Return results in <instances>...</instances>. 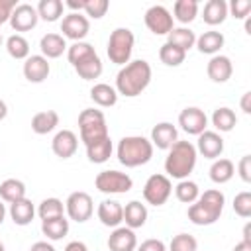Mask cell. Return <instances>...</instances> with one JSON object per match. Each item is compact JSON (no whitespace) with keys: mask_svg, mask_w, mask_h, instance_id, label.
Segmentation results:
<instances>
[{"mask_svg":"<svg viewBox=\"0 0 251 251\" xmlns=\"http://www.w3.org/2000/svg\"><path fill=\"white\" fill-rule=\"evenodd\" d=\"M151 75H153L151 65L145 59L129 61L116 75V92L126 98H135L149 86Z\"/></svg>","mask_w":251,"mask_h":251,"instance_id":"6da1fadb","label":"cell"},{"mask_svg":"<svg viewBox=\"0 0 251 251\" xmlns=\"http://www.w3.org/2000/svg\"><path fill=\"white\" fill-rule=\"evenodd\" d=\"M224 204H226L224 192H220L218 188L204 190V194H200L196 202L188 206V220L194 226H212L220 220L224 212Z\"/></svg>","mask_w":251,"mask_h":251,"instance_id":"7a4b0ae2","label":"cell"},{"mask_svg":"<svg viewBox=\"0 0 251 251\" xmlns=\"http://www.w3.org/2000/svg\"><path fill=\"white\" fill-rule=\"evenodd\" d=\"M196 147L190 141H175L165 159V173L173 178L184 180L196 167Z\"/></svg>","mask_w":251,"mask_h":251,"instance_id":"3957f363","label":"cell"},{"mask_svg":"<svg viewBox=\"0 0 251 251\" xmlns=\"http://www.w3.org/2000/svg\"><path fill=\"white\" fill-rule=\"evenodd\" d=\"M116 153H118V161L124 167L135 169V167H141L151 161L153 143L143 135H127V137L120 139Z\"/></svg>","mask_w":251,"mask_h":251,"instance_id":"277c9868","label":"cell"},{"mask_svg":"<svg viewBox=\"0 0 251 251\" xmlns=\"http://www.w3.org/2000/svg\"><path fill=\"white\" fill-rule=\"evenodd\" d=\"M78 131H80V141H84V145H90L94 141H100L104 137H108V126H106V116L102 114V110H94V108H86L78 114Z\"/></svg>","mask_w":251,"mask_h":251,"instance_id":"5b68a950","label":"cell"},{"mask_svg":"<svg viewBox=\"0 0 251 251\" xmlns=\"http://www.w3.org/2000/svg\"><path fill=\"white\" fill-rule=\"evenodd\" d=\"M133 43H135V35L129 27H116L108 39V47H106L108 59L120 67L127 65L133 53Z\"/></svg>","mask_w":251,"mask_h":251,"instance_id":"8992f818","label":"cell"},{"mask_svg":"<svg viewBox=\"0 0 251 251\" xmlns=\"http://www.w3.org/2000/svg\"><path fill=\"white\" fill-rule=\"evenodd\" d=\"M94 186L104 194H126L131 190L133 180L127 173L120 171H102L94 178Z\"/></svg>","mask_w":251,"mask_h":251,"instance_id":"52a82bcc","label":"cell"},{"mask_svg":"<svg viewBox=\"0 0 251 251\" xmlns=\"http://www.w3.org/2000/svg\"><path fill=\"white\" fill-rule=\"evenodd\" d=\"M173 192V182L167 175H151L143 184V198L151 206H163Z\"/></svg>","mask_w":251,"mask_h":251,"instance_id":"ba28073f","label":"cell"},{"mask_svg":"<svg viewBox=\"0 0 251 251\" xmlns=\"http://www.w3.org/2000/svg\"><path fill=\"white\" fill-rule=\"evenodd\" d=\"M65 212L71 220H75L78 224L88 222L92 218V212H94V204H92L90 194L82 192V190L71 192L69 198L65 200Z\"/></svg>","mask_w":251,"mask_h":251,"instance_id":"9c48e42d","label":"cell"},{"mask_svg":"<svg viewBox=\"0 0 251 251\" xmlns=\"http://www.w3.org/2000/svg\"><path fill=\"white\" fill-rule=\"evenodd\" d=\"M145 25L155 35H169L173 31V16L165 6H151L145 12Z\"/></svg>","mask_w":251,"mask_h":251,"instance_id":"30bf717a","label":"cell"},{"mask_svg":"<svg viewBox=\"0 0 251 251\" xmlns=\"http://www.w3.org/2000/svg\"><path fill=\"white\" fill-rule=\"evenodd\" d=\"M61 31H63V37H69L73 41H82L90 31V22L80 12H71L63 18Z\"/></svg>","mask_w":251,"mask_h":251,"instance_id":"8fae6325","label":"cell"},{"mask_svg":"<svg viewBox=\"0 0 251 251\" xmlns=\"http://www.w3.org/2000/svg\"><path fill=\"white\" fill-rule=\"evenodd\" d=\"M178 126L188 135H200L208 127V116L196 106H188L178 114Z\"/></svg>","mask_w":251,"mask_h":251,"instance_id":"7c38bea8","label":"cell"},{"mask_svg":"<svg viewBox=\"0 0 251 251\" xmlns=\"http://www.w3.org/2000/svg\"><path fill=\"white\" fill-rule=\"evenodd\" d=\"M37 10L31 4H18L10 16V25L14 31H29L37 25Z\"/></svg>","mask_w":251,"mask_h":251,"instance_id":"4fadbf2b","label":"cell"},{"mask_svg":"<svg viewBox=\"0 0 251 251\" xmlns=\"http://www.w3.org/2000/svg\"><path fill=\"white\" fill-rule=\"evenodd\" d=\"M196 153L204 155L206 159H220V155L224 153V139L218 131H202L198 135V141H196Z\"/></svg>","mask_w":251,"mask_h":251,"instance_id":"5bb4252c","label":"cell"},{"mask_svg":"<svg viewBox=\"0 0 251 251\" xmlns=\"http://www.w3.org/2000/svg\"><path fill=\"white\" fill-rule=\"evenodd\" d=\"M78 147V137L75 135V131L71 129H61L55 133L53 141H51V149L59 159H69L76 153Z\"/></svg>","mask_w":251,"mask_h":251,"instance_id":"9a60e30c","label":"cell"},{"mask_svg":"<svg viewBox=\"0 0 251 251\" xmlns=\"http://www.w3.org/2000/svg\"><path fill=\"white\" fill-rule=\"evenodd\" d=\"M96 216H98L102 226H106V227H120V224L124 222V206L118 200H102L98 204Z\"/></svg>","mask_w":251,"mask_h":251,"instance_id":"2e32d148","label":"cell"},{"mask_svg":"<svg viewBox=\"0 0 251 251\" xmlns=\"http://www.w3.org/2000/svg\"><path fill=\"white\" fill-rule=\"evenodd\" d=\"M51 73V67H49V61L43 57V55H29L24 63V76L29 80V82H43Z\"/></svg>","mask_w":251,"mask_h":251,"instance_id":"e0dca14e","label":"cell"},{"mask_svg":"<svg viewBox=\"0 0 251 251\" xmlns=\"http://www.w3.org/2000/svg\"><path fill=\"white\" fill-rule=\"evenodd\" d=\"M206 73L212 82H227L233 75L231 59L226 55H214L206 65Z\"/></svg>","mask_w":251,"mask_h":251,"instance_id":"ac0fdd59","label":"cell"},{"mask_svg":"<svg viewBox=\"0 0 251 251\" xmlns=\"http://www.w3.org/2000/svg\"><path fill=\"white\" fill-rule=\"evenodd\" d=\"M149 141L157 149H171V145L175 141H178V131H176V127L171 122H161V124L153 126Z\"/></svg>","mask_w":251,"mask_h":251,"instance_id":"d6986e66","label":"cell"},{"mask_svg":"<svg viewBox=\"0 0 251 251\" xmlns=\"http://www.w3.org/2000/svg\"><path fill=\"white\" fill-rule=\"evenodd\" d=\"M137 237L135 231L129 227H114V231L108 237V249L110 251H135Z\"/></svg>","mask_w":251,"mask_h":251,"instance_id":"ffe728a7","label":"cell"},{"mask_svg":"<svg viewBox=\"0 0 251 251\" xmlns=\"http://www.w3.org/2000/svg\"><path fill=\"white\" fill-rule=\"evenodd\" d=\"M39 49H41V55L47 61L49 59H57L67 51V41L59 33H45L41 37V41H39Z\"/></svg>","mask_w":251,"mask_h":251,"instance_id":"44dd1931","label":"cell"},{"mask_svg":"<svg viewBox=\"0 0 251 251\" xmlns=\"http://www.w3.org/2000/svg\"><path fill=\"white\" fill-rule=\"evenodd\" d=\"M124 222H126V227H129V229L143 227L145 222H147V208H145V204H141L139 200L127 202L124 206Z\"/></svg>","mask_w":251,"mask_h":251,"instance_id":"7402d4cb","label":"cell"},{"mask_svg":"<svg viewBox=\"0 0 251 251\" xmlns=\"http://www.w3.org/2000/svg\"><path fill=\"white\" fill-rule=\"evenodd\" d=\"M57 126H59V114L55 110H43V112H37L31 118V129L37 135H47Z\"/></svg>","mask_w":251,"mask_h":251,"instance_id":"603a6c76","label":"cell"},{"mask_svg":"<svg viewBox=\"0 0 251 251\" xmlns=\"http://www.w3.org/2000/svg\"><path fill=\"white\" fill-rule=\"evenodd\" d=\"M224 33L222 31H214V29H210V31H204L200 37H196V47H198V51L200 53H204V55H216L222 47H224Z\"/></svg>","mask_w":251,"mask_h":251,"instance_id":"cb8c5ba5","label":"cell"},{"mask_svg":"<svg viewBox=\"0 0 251 251\" xmlns=\"http://www.w3.org/2000/svg\"><path fill=\"white\" fill-rule=\"evenodd\" d=\"M33 216H35V208H33L31 200L22 198V200L10 204V218L16 226H29Z\"/></svg>","mask_w":251,"mask_h":251,"instance_id":"d4e9b609","label":"cell"},{"mask_svg":"<svg viewBox=\"0 0 251 251\" xmlns=\"http://www.w3.org/2000/svg\"><path fill=\"white\" fill-rule=\"evenodd\" d=\"M202 18L208 25H220L227 18V4L224 0H208L202 10Z\"/></svg>","mask_w":251,"mask_h":251,"instance_id":"484cf974","label":"cell"},{"mask_svg":"<svg viewBox=\"0 0 251 251\" xmlns=\"http://www.w3.org/2000/svg\"><path fill=\"white\" fill-rule=\"evenodd\" d=\"M90 98L100 108H112L118 102V92H116L114 86H110L106 82H98V84H94L90 88Z\"/></svg>","mask_w":251,"mask_h":251,"instance_id":"4316f807","label":"cell"},{"mask_svg":"<svg viewBox=\"0 0 251 251\" xmlns=\"http://www.w3.org/2000/svg\"><path fill=\"white\" fill-rule=\"evenodd\" d=\"M112 151H114V145H112L110 135L100 139V141H94V143L86 145V157H88L90 163H96V165L106 163L112 157Z\"/></svg>","mask_w":251,"mask_h":251,"instance_id":"83f0119b","label":"cell"},{"mask_svg":"<svg viewBox=\"0 0 251 251\" xmlns=\"http://www.w3.org/2000/svg\"><path fill=\"white\" fill-rule=\"evenodd\" d=\"M235 175V165L229 159H216L210 167V180L216 184H226L233 178Z\"/></svg>","mask_w":251,"mask_h":251,"instance_id":"f1b7e54d","label":"cell"},{"mask_svg":"<svg viewBox=\"0 0 251 251\" xmlns=\"http://www.w3.org/2000/svg\"><path fill=\"white\" fill-rule=\"evenodd\" d=\"M41 231H43V235H47V239L59 241V239H63L69 233V220L65 216L43 220L41 222Z\"/></svg>","mask_w":251,"mask_h":251,"instance_id":"f546056e","label":"cell"},{"mask_svg":"<svg viewBox=\"0 0 251 251\" xmlns=\"http://www.w3.org/2000/svg\"><path fill=\"white\" fill-rule=\"evenodd\" d=\"M0 198H2V202H8V204H14V202L25 198V184L18 178H6L0 184Z\"/></svg>","mask_w":251,"mask_h":251,"instance_id":"4dcf8cb0","label":"cell"},{"mask_svg":"<svg viewBox=\"0 0 251 251\" xmlns=\"http://www.w3.org/2000/svg\"><path fill=\"white\" fill-rule=\"evenodd\" d=\"M237 124V116L231 108L227 106H222V108H216L214 114H212V126L218 129V131H231Z\"/></svg>","mask_w":251,"mask_h":251,"instance_id":"1f68e13d","label":"cell"},{"mask_svg":"<svg viewBox=\"0 0 251 251\" xmlns=\"http://www.w3.org/2000/svg\"><path fill=\"white\" fill-rule=\"evenodd\" d=\"M167 37H169L167 43L176 45V47L182 49L184 53H186L188 49H192L194 43H196V35H194V31H192L190 27H173V31H171Z\"/></svg>","mask_w":251,"mask_h":251,"instance_id":"d6a6232c","label":"cell"},{"mask_svg":"<svg viewBox=\"0 0 251 251\" xmlns=\"http://www.w3.org/2000/svg\"><path fill=\"white\" fill-rule=\"evenodd\" d=\"M92 55H96V49L86 41H75L73 45L67 47V59L73 65V69L76 65H80L82 61H86L88 57H92Z\"/></svg>","mask_w":251,"mask_h":251,"instance_id":"836d02e7","label":"cell"},{"mask_svg":"<svg viewBox=\"0 0 251 251\" xmlns=\"http://www.w3.org/2000/svg\"><path fill=\"white\" fill-rule=\"evenodd\" d=\"M173 18L180 24H190L198 16V2L196 0H176L173 6Z\"/></svg>","mask_w":251,"mask_h":251,"instance_id":"e575fe53","label":"cell"},{"mask_svg":"<svg viewBox=\"0 0 251 251\" xmlns=\"http://www.w3.org/2000/svg\"><path fill=\"white\" fill-rule=\"evenodd\" d=\"M6 51H8V55L12 59H18V61L27 59L29 57V41L24 35L14 33V35H10L6 39Z\"/></svg>","mask_w":251,"mask_h":251,"instance_id":"d590c367","label":"cell"},{"mask_svg":"<svg viewBox=\"0 0 251 251\" xmlns=\"http://www.w3.org/2000/svg\"><path fill=\"white\" fill-rule=\"evenodd\" d=\"M35 10H37V16L41 20H45V22H57L63 16L65 4L61 0H41Z\"/></svg>","mask_w":251,"mask_h":251,"instance_id":"8d00e7d4","label":"cell"},{"mask_svg":"<svg viewBox=\"0 0 251 251\" xmlns=\"http://www.w3.org/2000/svg\"><path fill=\"white\" fill-rule=\"evenodd\" d=\"M75 71H76V75H78L80 78H84V80H94V78H98V76L102 75V61H100L98 53L92 55V57H88V59L82 61L80 65H76Z\"/></svg>","mask_w":251,"mask_h":251,"instance_id":"74e56055","label":"cell"},{"mask_svg":"<svg viewBox=\"0 0 251 251\" xmlns=\"http://www.w3.org/2000/svg\"><path fill=\"white\" fill-rule=\"evenodd\" d=\"M159 59L163 65L167 67H178L184 63L186 59V53L182 49H178L176 45H171V43H163L161 49H159Z\"/></svg>","mask_w":251,"mask_h":251,"instance_id":"f35d334b","label":"cell"},{"mask_svg":"<svg viewBox=\"0 0 251 251\" xmlns=\"http://www.w3.org/2000/svg\"><path fill=\"white\" fill-rule=\"evenodd\" d=\"M63 212H65V204H63V200H59L55 196L45 198L37 208V216L41 218V222L51 220V218H59V216H63Z\"/></svg>","mask_w":251,"mask_h":251,"instance_id":"ab89813d","label":"cell"},{"mask_svg":"<svg viewBox=\"0 0 251 251\" xmlns=\"http://www.w3.org/2000/svg\"><path fill=\"white\" fill-rule=\"evenodd\" d=\"M175 194H176V198H178L182 204H192V202H196V198L200 196V188H198V184H196L194 180L184 178V180H180V182L175 186Z\"/></svg>","mask_w":251,"mask_h":251,"instance_id":"60d3db41","label":"cell"},{"mask_svg":"<svg viewBox=\"0 0 251 251\" xmlns=\"http://www.w3.org/2000/svg\"><path fill=\"white\" fill-rule=\"evenodd\" d=\"M167 251H198V241L190 233H178L171 239Z\"/></svg>","mask_w":251,"mask_h":251,"instance_id":"b9f144b4","label":"cell"},{"mask_svg":"<svg viewBox=\"0 0 251 251\" xmlns=\"http://www.w3.org/2000/svg\"><path fill=\"white\" fill-rule=\"evenodd\" d=\"M233 212L239 218H251V192L243 190L233 198Z\"/></svg>","mask_w":251,"mask_h":251,"instance_id":"7bdbcfd3","label":"cell"},{"mask_svg":"<svg viewBox=\"0 0 251 251\" xmlns=\"http://www.w3.org/2000/svg\"><path fill=\"white\" fill-rule=\"evenodd\" d=\"M108 8H110L108 0H86V4H84V12L92 20H100L102 16H106Z\"/></svg>","mask_w":251,"mask_h":251,"instance_id":"ee69618b","label":"cell"},{"mask_svg":"<svg viewBox=\"0 0 251 251\" xmlns=\"http://www.w3.org/2000/svg\"><path fill=\"white\" fill-rule=\"evenodd\" d=\"M229 12L235 20H245L251 14V0H231V4L227 6V14Z\"/></svg>","mask_w":251,"mask_h":251,"instance_id":"f6af8a7d","label":"cell"},{"mask_svg":"<svg viewBox=\"0 0 251 251\" xmlns=\"http://www.w3.org/2000/svg\"><path fill=\"white\" fill-rule=\"evenodd\" d=\"M237 173L243 182H251V155H243L237 163Z\"/></svg>","mask_w":251,"mask_h":251,"instance_id":"bcb514c9","label":"cell"},{"mask_svg":"<svg viewBox=\"0 0 251 251\" xmlns=\"http://www.w3.org/2000/svg\"><path fill=\"white\" fill-rule=\"evenodd\" d=\"M135 251H167V245L161 239H145L135 247Z\"/></svg>","mask_w":251,"mask_h":251,"instance_id":"7dc6e473","label":"cell"},{"mask_svg":"<svg viewBox=\"0 0 251 251\" xmlns=\"http://www.w3.org/2000/svg\"><path fill=\"white\" fill-rule=\"evenodd\" d=\"M16 6H18L16 0H0V25L4 22H10V16Z\"/></svg>","mask_w":251,"mask_h":251,"instance_id":"c3c4849f","label":"cell"},{"mask_svg":"<svg viewBox=\"0 0 251 251\" xmlns=\"http://www.w3.org/2000/svg\"><path fill=\"white\" fill-rule=\"evenodd\" d=\"M29 251H55V247L51 243H47V241H35L29 247Z\"/></svg>","mask_w":251,"mask_h":251,"instance_id":"681fc988","label":"cell"},{"mask_svg":"<svg viewBox=\"0 0 251 251\" xmlns=\"http://www.w3.org/2000/svg\"><path fill=\"white\" fill-rule=\"evenodd\" d=\"M84 4H86V0H67V2H65V6L71 8L73 12H80V10H84Z\"/></svg>","mask_w":251,"mask_h":251,"instance_id":"f907efd6","label":"cell"},{"mask_svg":"<svg viewBox=\"0 0 251 251\" xmlns=\"http://www.w3.org/2000/svg\"><path fill=\"white\" fill-rule=\"evenodd\" d=\"M241 110L245 112V114H251V92H245L243 96H241Z\"/></svg>","mask_w":251,"mask_h":251,"instance_id":"816d5d0a","label":"cell"},{"mask_svg":"<svg viewBox=\"0 0 251 251\" xmlns=\"http://www.w3.org/2000/svg\"><path fill=\"white\" fill-rule=\"evenodd\" d=\"M65 251H88V247L82 241H71V243H67Z\"/></svg>","mask_w":251,"mask_h":251,"instance_id":"f5cc1de1","label":"cell"},{"mask_svg":"<svg viewBox=\"0 0 251 251\" xmlns=\"http://www.w3.org/2000/svg\"><path fill=\"white\" fill-rule=\"evenodd\" d=\"M243 243H251V224L247 222L245 226H243V239H241Z\"/></svg>","mask_w":251,"mask_h":251,"instance_id":"db71d44e","label":"cell"},{"mask_svg":"<svg viewBox=\"0 0 251 251\" xmlns=\"http://www.w3.org/2000/svg\"><path fill=\"white\" fill-rule=\"evenodd\" d=\"M233 251H251V243H243V241H239V243L233 247Z\"/></svg>","mask_w":251,"mask_h":251,"instance_id":"11a10c76","label":"cell"},{"mask_svg":"<svg viewBox=\"0 0 251 251\" xmlns=\"http://www.w3.org/2000/svg\"><path fill=\"white\" fill-rule=\"evenodd\" d=\"M6 116H8V106H6V102L0 98V122H2Z\"/></svg>","mask_w":251,"mask_h":251,"instance_id":"9f6ffc18","label":"cell"},{"mask_svg":"<svg viewBox=\"0 0 251 251\" xmlns=\"http://www.w3.org/2000/svg\"><path fill=\"white\" fill-rule=\"evenodd\" d=\"M4 218H6V206H4V202L0 200V226H2V222H4Z\"/></svg>","mask_w":251,"mask_h":251,"instance_id":"6f0895ef","label":"cell"},{"mask_svg":"<svg viewBox=\"0 0 251 251\" xmlns=\"http://www.w3.org/2000/svg\"><path fill=\"white\" fill-rule=\"evenodd\" d=\"M245 33H249V35H251V16H247V18H245Z\"/></svg>","mask_w":251,"mask_h":251,"instance_id":"680465c9","label":"cell"},{"mask_svg":"<svg viewBox=\"0 0 251 251\" xmlns=\"http://www.w3.org/2000/svg\"><path fill=\"white\" fill-rule=\"evenodd\" d=\"M0 251H6V247H4V243L0 241Z\"/></svg>","mask_w":251,"mask_h":251,"instance_id":"91938a15","label":"cell"},{"mask_svg":"<svg viewBox=\"0 0 251 251\" xmlns=\"http://www.w3.org/2000/svg\"><path fill=\"white\" fill-rule=\"evenodd\" d=\"M0 45H2V33H0Z\"/></svg>","mask_w":251,"mask_h":251,"instance_id":"94428289","label":"cell"}]
</instances>
